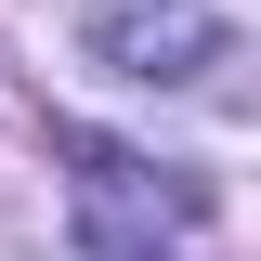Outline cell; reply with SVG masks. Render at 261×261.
I'll return each mask as SVG.
<instances>
[{
  "label": "cell",
  "mask_w": 261,
  "mask_h": 261,
  "mask_svg": "<svg viewBox=\"0 0 261 261\" xmlns=\"http://www.w3.org/2000/svg\"><path fill=\"white\" fill-rule=\"evenodd\" d=\"M65 235H79V261H196L209 196L183 170L105 144V130H65Z\"/></svg>",
  "instance_id": "obj_1"
},
{
  "label": "cell",
  "mask_w": 261,
  "mask_h": 261,
  "mask_svg": "<svg viewBox=\"0 0 261 261\" xmlns=\"http://www.w3.org/2000/svg\"><path fill=\"white\" fill-rule=\"evenodd\" d=\"M92 53L118 79H196V65H222V13H196V0H92Z\"/></svg>",
  "instance_id": "obj_2"
}]
</instances>
